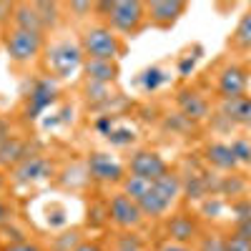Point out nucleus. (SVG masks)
Here are the masks:
<instances>
[{"label": "nucleus", "instance_id": "1", "mask_svg": "<svg viewBox=\"0 0 251 251\" xmlns=\"http://www.w3.org/2000/svg\"><path fill=\"white\" fill-rule=\"evenodd\" d=\"M93 10L106 13L103 18L108 20V28L123 35H136L149 23L146 15V3L138 0H116V3H93Z\"/></svg>", "mask_w": 251, "mask_h": 251}, {"label": "nucleus", "instance_id": "2", "mask_svg": "<svg viewBox=\"0 0 251 251\" xmlns=\"http://www.w3.org/2000/svg\"><path fill=\"white\" fill-rule=\"evenodd\" d=\"M121 183H123V194L131 196V199L138 203V208L143 211V216L161 219V216L171 208V201L158 191L153 181H146V178H141V176L128 174Z\"/></svg>", "mask_w": 251, "mask_h": 251}, {"label": "nucleus", "instance_id": "3", "mask_svg": "<svg viewBox=\"0 0 251 251\" xmlns=\"http://www.w3.org/2000/svg\"><path fill=\"white\" fill-rule=\"evenodd\" d=\"M80 50L93 60H118L126 46L121 35H116V30H111L108 25H91L80 35Z\"/></svg>", "mask_w": 251, "mask_h": 251}, {"label": "nucleus", "instance_id": "4", "mask_svg": "<svg viewBox=\"0 0 251 251\" xmlns=\"http://www.w3.org/2000/svg\"><path fill=\"white\" fill-rule=\"evenodd\" d=\"M3 46L13 63H30L43 53L46 38H43V33H30V30L10 25L3 33Z\"/></svg>", "mask_w": 251, "mask_h": 251}, {"label": "nucleus", "instance_id": "5", "mask_svg": "<svg viewBox=\"0 0 251 251\" xmlns=\"http://www.w3.org/2000/svg\"><path fill=\"white\" fill-rule=\"evenodd\" d=\"M83 60H86V55L80 50V43L75 46L71 40H63V43H58L48 50V71L55 73L58 78H66L73 71L83 68Z\"/></svg>", "mask_w": 251, "mask_h": 251}, {"label": "nucleus", "instance_id": "6", "mask_svg": "<svg viewBox=\"0 0 251 251\" xmlns=\"http://www.w3.org/2000/svg\"><path fill=\"white\" fill-rule=\"evenodd\" d=\"M186 10H188V3H183V0H151V3H146L149 23L158 30H171L186 15Z\"/></svg>", "mask_w": 251, "mask_h": 251}, {"label": "nucleus", "instance_id": "7", "mask_svg": "<svg viewBox=\"0 0 251 251\" xmlns=\"http://www.w3.org/2000/svg\"><path fill=\"white\" fill-rule=\"evenodd\" d=\"M128 171L133 176H141L146 181H158L163 174H169V163L166 158L158 153V151H151V149H138L131 153L128 158Z\"/></svg>", "mask_w": 251, "mask_h": 251}, {"label": "nucleus", "instance_id": "8", "mask_svg": "<svg viewBox=\"0 0 251 251\" xmlns=\"http://www.w3.org/2000/svg\"><path fill=\"white\" fill-rule=\"evenodd\" d=\"M108 219L121 228H136V226H141V221L146 216L138 208V203L121 191V194H113L108 201Z\"/></svg>", "mask_w": 251, "mask_h": 251}, {"label": "nucleus", "instance_id": "9", "mask_svg": "<svg viewBox=\"0 0 251 251\" xmlns=\"http://www.w3.org/2000/svg\"><path fill=\"white\" fill-rule=\"evenodd\" d=\"M246 86H249V73L241 68V66H226L219 78H216V93L228 100V98H239V96H246Z\"/></svg>", "mask_w": 251, "mask_h": 251}, {"label": "nucleus", "instance_id": "10", "mask_svg": "<svg viewBox=\"0 0 251 251\" xmlns=\"http://www.w3.org/2000/svg\"><path fill=\"white\" fill-rule=\"evenodd\" d=\"M88 174L91 178L96 181H103V183H116V181H123V166L111 158L108 153H91L88 156Z\"/></svg>", "mask_w": 251, "mask_h": 251}, {"label": "nucleus", "instance_id": "11", "mask_svg": "<svg viewBox=\"0 0 251 251\" xmlns=\"http://www.w3.org/2000/svg\"><path fill=\"white\" fill-rule=\"evenodd\" d=\"M166 234H169V241H176V244H191V241H196V239L201 236L196 219L188 216V214H176V216H171Z\"/></svg>", "mask_w": 251, "mask_h": 251}, {"label": "nucleus", "instance_id": "12", "mask_svg": "<svg viewBox=\"0 0 251 251\" xmlns=\"http://www.w3.org/2000/svg\"><path fill=\"white\" fill-rule=\"evenodd\" d=\"M48 176V161L43 156H28L13 169V181L15 183H35Z\"/></svg>", "mask_w": 251, "mask_h": 251}, {"label": "nucleus", "instance_id": "13", "mask_svg": "<svg viewBox=\"0 0 251 251\" xmlns=\"http://www.w3.org/2000/svg\"><path fill=\"white\" fill-rule=\"evenodd\" d=\"M83 73L91 83H100V86H108L118 78V63L116 60H93V58H86L83 60Z\"/></svg>", "mask_w": 251, "mask_h": 251}, {"label": "nucleus", "instance_id": "14", "mask_svg": "<svg viewBox=\"0 0 251 251\" xmlns=\"http://www.w3.org/2000/svg\"><path fill=\"white\" fill-rule=\"evenodd\" d=\"M28 153V143L18 136H5L0 141V169H15L20 161H25Z\"/></svg>", "mask_w": 251, "mask_h": 251}, {"label": "nucleus", "instance_id": "15", "mask_svg": "<svg viewBox=\"0 0 251 251\" xmlns=\"http://www.w3.org/2000/svg\"><path fill=\"white\" fill-rule=\"evenodd\" d=\"M13 25L15 28H23V30H30V33H46V23L40 18L35 3H15V10H13Z\"/></svg>", "mask_w": 251, "mask_h": 251}, {"label": "nucleus", "instance_id": "16", "mask_svg": "<svg viewBox=\"0 0 251 251\" xmlns=\"http://www.w3.org/2000/svg\"><path fill=\"white\" fill-rule=\"evenodd\" d=\"M206 161L214 166V169H221V171H231L239 166L234 151H231V146L228 143H221V141H214V143H208L206 146V151H203Z\"/></svg>", "mask_w": 251, "mask_h": 251}, {"label": "nucleus", "instance_id": "17", "mask_svg": "<svg viewBox=\"0 0 251 251\" xmlns=\"http://www.w3.org/2000/svg\"><path fill=\"white\" fill-rule=\"evenodd\" d=\"M176 100H178L181 113L188 116V118H203L208 113V100L196 91H181Z\"/></svg>", "mask_w": 251, "mask_h": 251}, {"label": "nucleus", "instance_id": "18", "mask_svg": "<svg viewBox=\"0 0 251 251\" xmlns=\"http://www.w3.org/2000/svg\"><path fill=\"white\" fill-rule=\"evenodd\" d=\"M228 46L236 53H249L251 50V8L241 15V20L236 23L231 38H228Z\"/></svg>", "mask_w": 251, "mask_h": 251}, {"label": "nucleus", "instance_id": "19", "mask_svg": "<svg viewBox=\"0 0 251 251\" xmlns=\"http://www.w3.org/2000/svg\"><path fill=\"white\" fill-rule=\"evenodd\" d=\"M224 113H226V118H231V121L249 123L251 121V98L239 96V98L224 100Z\"/></svg>", "mask_w": 251, "mask_h": 251}, {"label": "nucleus", "instance_id": "20", "mask_svg": "<svg viewBox=\"0 0 251 251\" xmlns=\"http://www.w3.org/2000/svg\"><path fill=\"white\" fill-rule=\"evenodd\" d=\"M196 251H226V241L219 231H208L199 236V246Z\"/></svg>", "mask_w": 251, "mask_h": 251}, {"label": "nucleus", "instance_id": "21", "mask_svg": "<svg viewBox=\"0 0 251 251\" xmlns=\"http://www.w3.org/2000/svg\"><path fill=\"white\" fill-rule=\"evenodd\" d=\"M40 18H43L46 28H55L60 23V5L58 3H35Z\"/></svg>", "mask_w": 251, "mask_h": 251}, {"label": "nucleus", "instance_id": "22", "mask_svg": "<svg viewBox=\"0 0 251 251\" xmlns=\"http://www.w3.org/2000/svg\"><path fill=\"white\" fill-rule=\"evenodd\" d=\"M224 241H226V251H251V239L241 236L239 231H228Z\"/></svg>", "mask_w": 251, "mask_h": 251}, {"label": "nucleus", "instance_id": "23", "mask_svg": "<svg viewBox=\"0 0 251 251\" xmlns=\"http://www.w3.org/2000/svg\"><path fill=\"white\" fill-rule=\"evenodd\" d=\"M228 146H231V151H234V156H236L239 163H251V141H246V138H234Z\"/></svg>", "mask_w": 251, "mask_h": 251}, {"label": "nucleus", "instance_id": "24", "mask_svg": "<svg viewBox=\"0 0 251 251\" xmlns=\"http://www.w3.org/2000/svg\"><path fill=\"white\" fill-rule=\"evenodd\" d=\"M163 80H166V78H163V73H161L158 68L146 71V78H143V83H146V91H156Z\"/></svg>", "mask_w": 251, "mask_h": 251}, {"label": "nucleus", "instance_id": "25", "mask_svg": "<svg viewBox=\"0 0 251 251\" xmlns=\"http://www.w3.org/2000/svg\"><path fill=\"white\" fill-rule=\"evenodd\" d=\"M13 10L15 3H0V28H8L13 23Z\"/></svg>", "mask_w": 251, "mask_h": 251}, {"label": "nucleus", "instance_id": "26", "mask_svg": "<svg viewBox=\"0 0 251 251\" xmlns=\"http://www.w3.org/2000/svg\"><path fill=\"white\" fill-rule=\"evenodd\" d=\"M3 251H43L38 244H33V241H15V244H10V246H5Z\"/></svg>", "mask_w": 251, "mask_h": 251}, {"label": "nucleus", "instance_id": "27", "mask_svg": "<svg viewBox=\"0 0 251 251\" xmlns=\"http://www.w3.org/2000/svg\"><path fill=\"white\" fill-rule=\"evenodd\" d=\"M108 141L116 143V146H126V143H131L133 141V131H123V133H108Z\"/></svg>", "mask_w": 251, "mask_h": 251}, {"label": "nucleus", "instance_id": "28", "mask_svg": "<svg viewBox=\"0 0 251 251\" xmlns=\"http://www.w3.org/2000/svg\"><path fill=\"white\" fill-rule=\"evenodd\" d=\"M158 251H196L191 244H176V241H166V244H161V249Z\"/></svg>", "mask_w": 251, "mask_h": 251}, {"label": "nucleus", "instance_id": "29", "mask_svg": "<svg viewBox=\"0 0 251 251\" xmlns=\"http://www.w3.org/2000/svg\"><path fill=\"white\" fill-rule=\"evenodd\" d=\"M68 10H71V13H78L75 18H83V13H91V10H93V3H71Z\"/></svg>", "mask_w": 251, "mask_h": 251}, {"label": "nucleus", "instance_id": "30", "mask_svg": "<svg viewBox=\"0 0 251 251\" xmlns=\"http://www.w3.org/2000/svg\"><path fill=\"white\" fill-rule=\"evenodd\" d=\"M10 219H13V208H10L3 199H0V226H5Z\"/></svg>", "mask_w": 251, "mask_h": 251}, {"label": "nucleus", "instance_id": "31", "mask_svg": "<svg viewBox=\"0 0 251 251\" xmlns=\"http://www.w3.org/2000/svg\"><path fill=\"white\" fill-rule=\"evenodd\" d=\"M234 231H239L241 236L251 239V216H249V219H244V221H239V224L234 226Z\"/></svg>", "mask_w": 251, "mask_h": 251}, {"label": "nucleus", "instance_id": "32", "mask_svg": "<svg viewBox=\"0 0 251 251\" xmlns=\"http://www.w3.org/2000/svg\"><path fill=\"white\" fill-rule=\"evenodd\" d=\"M73 251H103V249H100V244H96V241H80Z\"/></svg>", "mask_w": 251, "mask_h": 251}, {"label": "nucleus", "instance_id": "33", "mask_svg": "<svg viewBox=\"0 0 251 251\" xmlns=\"http://www.w3.org/2000/svg\"><path fill=\"white\" fill-rule=\"evenodd\" d=\"M8 133H5V121H3V116H0V141H3Z\"/></svg>", "mask_w": 251, "mask_h": 251}, {"label": "nucleus", "instance_id": "34", "mask_svg": "<svg viewBox=\"0 0 251 251\" xmlns=\"http://www.w3.org/2000/svg\"><path fill=\"white\" fill-rule=\"evenodd\" d=\"M5 186V176H3V171H0V188Z\"/></svg>", "mask_w": 251, "mask_h": 251}, {"label": "nucleus", "instance_id": "35", "mask_svg": "<svg viewBox=\"0 0 251 251\" xmlns=\"http://www.w3.org/2000/svg\"><path fill=\"white\" fill-rule=\"evenodd\" d=\"M55 251H60V249H55Z\"/></svg>", "mask_w": 251, "mask_h": 251}]
</instances>
